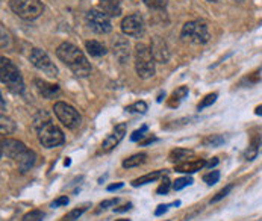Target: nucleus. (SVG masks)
Returning <instances> with one entry per match:
<instances>
[{
    "label": "nucleus",
    "instance_id": "obj_8",
    "mask_svg": "<svg viewBox=\"0 0 262 221\" xmlns=\"http://www.w3.org/2000/svg\"><path fill=\"white\" fill-rule=\"evenodd\" d=\"M85 18H87V24L90 26V29L94 30L96 33L105 35L113 30L111 17L108 14H105L102 9H90L87 12Z\"/></svg>",
    "mask_w": 262,
    "mask_h": 221
},
{
    "label": "nucleus",
    "instance_id": "obj_11",
    "mask_svg": "<svg viewBox=\"0 0 262 221\" xmlns=\"http://www.w3.org/2000/svg\"><path fill=\"white\" fill-rule=\"evenodd\" d=\"M122 30L128 36L139 38L144 33V20L139 14H131L122 20Z\"/></svg>",
    "mask_w": 262,
    "mask_h": 221
},
{
    "label": "nucleus",
    "instance_id": "obj_14",
    "mask_svg": "<svg viewBox=\"0 0 262 221\" xmlns=\"http://www.w3.org/2000/svg\"><path fill=\"white\" fill-rule=\"evenodd\" d=\"M129 41L123 36H116L114 42H113V52H114V56L119 59V62L125 64L129 56H131V50H129Z\"/></svg>",
    "mask_w": 262,
    "mask_h": 221
},
{
    "label": "nucleus",
    "instance_id": "obj_25",
    "mask_svg": "<svg viewBox=\"0 0 262 221\" xmlns=\"http://www.w3.org/2000/svg\"><path fill=\"white\" fill-rule=\"evenodd\" d=\"M258 150H259V138L255 137V138L252 140V143H250V147L247 149V152H246V155H244L246 161H253L255 156L258 155Z\"/></svg>",
    "mask_w": 262,
    "mask_h": 221
},
{
    "label": "nucleus",
    "instance_id": "obj_4",
    "mask_svg": "<svg viewBox=\"0 0 262 221\" xmlns=\"http://www.w3.org/2000/svg\"><path fill=\"white\" fill-rule=\"evenodd\" d=\"M0 79L2 83L6 85L12 93H23L24 91V83H23V77L20 74V70L17 68V65L6 59L2 58L0 59Z\"/></svg>",
    "mask_w": 262,
    "mask_h": 221
},
{
    "label": "nucleus",
    "instance_id": "obj_26",
    "mask_svg": "<svg viewBox=\"0 0 262 221\" xmlns=\"http://www.w3.org/2000/svg\"><path fill=\"white\" fill-rule=\"evenodd\" d=\"M0 130H2V135H9L15 130V123L9 118H6L5 115H2V120H0Z\"/></svg>",
    "mask_w": 262,
    "mask_h": 221
},
{
    "label": "nucleus",
    "instance_id": "obj_16",
    "mask_svg": "<svg viewBox=\"0 0 262 221\" xmlns=\"http://www.w3.org/2000/svg\"><path fill=\"white\" fill-rule=\"evenodd\" d=\"M35 86H36V90L40 91V94L44 99H53L59 93V86L58 85L49 83V82L41 80V79H35Z\"/></svg>",
    "mask_w": 262,
    "mask_h": 221
},
{
    "label": "nucleus",
    "instance_id": "obj_19",
    "mask_svg": "<svg viewBox=\"0 0 262 221\" xmlns=\"http://www.w3.org/2000/svg\"><path fill=\"white\" fill-rule=\"evenodd\" d=\"M85 49H87V52H88L91 56H94V58H100V56L106 55V47H105V44H102L100 41H96V39L87 41V42H85Z\"/></svg>",
    "mask_w": 262,
    "mask_h": 221
},
{
    "label": "nucleus",
    "instance_id": "obj_6",
    "mask_svg": "<svg viewBox=\"0 0 262 221\" xmlns=\"http://www.w3.org/2000/svg\"><path fill=\"white\" fill-rule=\"evenodd\" d=\"M9 6L14 14L23 20H35L44 11V6L40 0H9Z\"/></svg>",
    "mask_w": 262,
    "mask_h": 221
},
{
    "label": "nucleus",
    "instance_id": "obj_38",
    "mask_svg": "<svg viewBox=\"0 0 262 221\" xmlns=\"http://www.w3.org/2000/svg\"><path fill=\"white\" fill-rule=\"evenodd\" d=\"M117 202H119V199H111V200H105V202H102V203L99 205V209H97V212H100V211H105V209H108L109 206H116V205H117Z\"/></svg>",
    "mask_w": 262,
    "mask_h": 221
},
{
    "label": "nucleus",
    "instance_id": "obj_12",
    "mask_svg": "<svg viewBox=\"0 0 262 221\" xmlns=\"http://www.w3.org/2000/svg\"><path fill=\"white\" fill-rule=\"evenodd\" d=\"M125 135H126V124L125 123H120V124H117L116 127H114V132L111 134V135H108L106 137V140L103 141V144H102V150L103 152H111L114 147H117L119 144H120V141L125 138Z\"/></svg>",
    "mask_w": 262,
    "mask_h": 221
},
{
    "label": "nucleus",
    "instance_id": "obj_40",
    "mask_svg": "<svg viewBox=\"0 0 262 221\" xmlns=\"http://www.w3.org/2000/svg\"><path fill=\"white\" fill-rule=\"evenodd\" d=\"M167 211H168V205H159L155 211V217H159V215L165 214Z\"/></svg>",
    "mask_w": 262,
    "mask_h": 221
},
{
    "label": "nucleus",
    "instance_id": "obj_24",
    "mask_svg": "<svg viewBox=\"0 0 262 221\" xmlns=\"http://www.w3.org/2000/svg\"><path fill=\"white\" fill-rule=\"evenodd\" d=\"M88 206L90 205H82V206H78V208H74V209H71L68 214H65L64 217H62V220L61 221H76L79 220L85 212H87V209H88Z\"/></svg>",
    "mask_w": 262,
    "mask_h": 221
},
{
    "label": "nucleus",
    "instance_id": "obj_15",
    "mask_svg": "<svg viewBox=\"0 0 262 221\" xmlns=\"http://www.w3.org/2000/svg\"><path fill=\"white\" fill-rule=\"evenodd\" d=\"M203 167H206V161L205 159H193V161H183L180 164L174 165V171L176 173H185V174H193L200 171Z\"/></svg>",
    "mask_w": 262,
    "mask_h": 221
},
{
    "label": "nucleus",
    "instance_id": "obj_42",
    "mask_svg": "<svg viewBox=\"0 0 262 221\" xmlns=\"http://www.w3.org/2000/svg\"><path fill=\"white\" fill-rule=\"evenodd\" d=\"M129 209H132V203H128V205L120 206V208H114L116 212H126V211H129Z\"/></svg>",
    "mask_w": 262,
    "mask_h": 221
},
{
    "label": "nucleus",
    "instance_id": "obj_32",
    "mask_svg": "<svg viewBox=\"0 0 262 221\" xmlns=\"http://www.w3.org/2000/svg\"><path fill=\"white\" fill-rule=\"evenodd\" d=\"M217 97H218V94L217 93H212V94H208L200 103H199V111H202V109H205V108H208V106H211L215 100H217Z\"/></svg>",
    "mask_w": 262,
    "mask_h": 221
},
{
    "label": "nucleus",
    "instance_id": "obj_28",
    "mask_svg": "<svg viewBox=\"0 0 262 221\" xmlns=\"http://www.w3.org/2000/svg\"><path fill=\"white\" fill-rule=\"evenodd\" d=\"M43 220H44V212H43V211H38V209L27 212V214L21 218V221H43Z\"/></svg>",
    "mask_w": 262,
    "mask_h": 221
},
{
    "label": "nucleus",
    "instance_id": "obj_20",
    "mask_svg": "<svg viewBox=\"0 0 262 221\" xmlns=\"http://www.w3.org/2000/svg\"><path fill=\"white\" fill-rule=\"evenodd\" d=\"M164 173H165V170H158V171L148 173V174H145V176H142V178H138V179L132 181V185H133V187H141V185H145V184H152V182L161 179V178L164 176Z\"/></svg>",
    "mask_w": 262,
    "mask_h": 221
},
{
    "label": "nucleus",
    "instance_id": "obj_17",
    "mask_svg": "<svg viewBox=\"0 0 262 221\" xmlns=\"http://www.w3.org/2000/svg\"><path fill=\"white\" fill-rule=\"evenodd\" d=\"M100 9L109 17H119L122 14V6L119 0H99Z\"/></svg>",
    "mask_w": 262,
    "mask_h": 221
},
{
    "label": "nucleus",
    "instance_id": "obj_45",
    "mask_svg": "<svg viewBox=\"0 0 262 221\" xmlns=\"http://www.w3.org/2000/svg\"><path fill=\"white\" fill-rule=\"evenodd\" d=\"M255 114H256V115H262V106H258V108L255 109Z\"/></svg>",
    "mask_w": 262,
    "mask_h": 221
},
{
    "label": "nucleus",
    "instance_id": "obj_37",
    "mask_svg": "<svg viewBox=\"0 0 262 221\" xmlns=\"http://www.w3.org/2000/svg\"><path fill=\"white\" fill-rule=\"evenodd\" d=\"M67 205H68V197L67 196H61V197H58L56 200L52 202L50 208H59V206H67Z\"/></svg>",
    "mask_w": 262,
    "mask_h": 221
},
{
    "label": "nucleus",
    "instance_id": "obj_5",
    "mask_svg": "<svg viewBox=\"0 0 262 221\" xmlns=\"http://www.w3.org/2000/svg\"><path fill=\"white\" fill-rule=\"evenodd\" d=\"M180 38L186 42L193 44H206L211 38L209 27L205 21L202 20H193L183 24Z\"/></svg>",
    "mask_w": 262,
    "mask_h": 221
},
{
    "label": "nucleus",
    "instance_id": "obj_9",
    "mask_svg": "<svg viewBox=\"0 0 262 221\" xmlns=\"http://www.w3.org/2000/svg\"><path fill=\"white\" fill-rule=\"evenodd\" d=\"M29 61L32 62V65L35 68H38L40 71H43L44 74L50 76V77H56L58 76V68L56 65L52 62V59L49 58V55L41 50V49H32L30 55H29Z\"/></svg>",
    "mask_w": 262,
    "mask_h": 221
},
{
    "label": "nucleus",
    "instance_id": "obj_39",
    "mask_svg": "<svg viewBox=\"0 0 262 221\" xmlns=\"http://www.w3.org/2000/svg\"><path fill=\"white\" fill-rule=\"evenodd\" d=\"M145 130H147V126H142L139 130H135V132L131 135L132 141H139V140H142V137H144V132H145Z\"/></svg>",
    "mask_w": 262,
    "mask_h": 221
},
{
    "label": "nucleus",
    "instance_id": "obj_34",
    "mask_svg": "<svg viewBox=\"0 0 262 221\" xmlns=\"http://www.w3.org/2000/svg\"><path fill=\"white\" fill-rule=\"evenodd\" d=\"M148 8H153V9H164L167 6V2L168 0H142Z\"/></svg>",
    "mask_w": 262,
    "mask_h": 221
},
{
    "label": "nucleus",
    "instance_id": "obj_46",
    "mask_svg": "<svg viewBox=\"0 0 262 221\" xmlns=\"http://www.w3.org/2000/svg\"><path fill=\"white\" fill-rule=\"evenodd\" d=\"M116 221H129V220H126V218H120V220H116Z\"/></svg>",
    "mask_w": 262,
    "mask_h": 221
},
{
    "label": "nucleus",
    "instance_id": "obj_7",
    "mask_svg": "<svg viewBox=\"0 0 262 221\" xmlns=\"http://www.w3.org/2000/svg\"><path fill=\"white\" fill-rule=\"evenodd\" d=\"M55 115L58 117V120L67 127V129H78L82 123V117L81 114L68 103L65 102H56L53 106Z\"/></svg>",
    "mask_w": 262,
    "mask_h": 221
},
{
    "label": "nucleus",
    "instance_id": "obj_33",
    "mask_svg": "<svg viewBox=\"0 0 262 221\" xmlns=\"http://www.w3.org/2000/svg\"><path fill=\"white\" fill-rule=\"evenodd\" d=\"M232 188H234V185H228L226 188H223L221 191H218V193L211 199V203H217V202H220L221 199H224V197L232 191Z\"/></svg>",
    "mask_w": 262,
    "mask_h": 221
},
{
    "label": "nucleus",
    "instance_id": "obj_27",
    "mask_svg": "<svg viewBox=\"0 0 262 221\" xmlns=\"http://www.w3.org/2000/svg\"><path fill=\"white\" fill-rule=\"evenodd\" d=\"M202 144L206 147H220L221 144H224V138L221 135H209L203 140Z\"/></svg>",
    "mask_w": 262,
    "mask_h": 221
},
{
    "label": "nucleus",
    "instance_id": "obj_44",
    "mask_svg": "<svg viewBox=\"0 0 262 221\" xmlns=\"http://www.w3.org/2000/svg\"><path fill=\"white\" fill-rule=\"evenodd\" d=\"M158 138L156 137H150V138H147V140H144V141H141V146H148V144H152V143H155Z\"/></svg>",
    "mask_w": 262,
    "mask_h": 221
},
{
    "label": "nucleus",
    "instance_id": "obj_22",
    "mask_svg": "<svg viewBox=\"0 0 262 221\" xmlns=\"http://www.w3.org/2000/svg\"><path fill=\"white\" fill-rule=\"evenodd\" d=\"M147 159V155L145 153H135L129 156L128 159L123 161V167L125 168H135V167H139L141 164H144Z\"/></svg>",
    "mask_w": 262,
    "mask_h": 221
},
{
    "label": "nucleus",
    "instance_id": "obj_41",
    "mask_svg": "<svg viewBox=\"0 0 262 221\" xmlns=\"http://www.w3.org/2000/svg\"><path fill=\"white\" fill-rule=\"evenodd\" d=\"M218 162H220V161H218V158H212L209 162H206V167L212 170L214 167H217V165H218Z\"/></svg>",
    "mask_w": 262,
    "mask_h": 221
},
{
    "label": "nucleus",
    "instance_id": "obj_47",
    "mask_svg": "<svg viewBox=\"0 0 262 221\" xmlns=\"http://www.w3.org/2000/svg\"><path fill=\"white\" fill-rule=\"evenodd\" d=\"M209 2H214V3H217V2H220V0H209Z\"/></svg>",
    "mask_w": 262,
    "mask_h": 221
},
{
    "label": "nucleus",
    "instance_id": "obj_10",
    "mask_svg": "<svg viewBox=\"0 0 262 221\" xmlns=\"http://www.w3.org/2000/svg\"><path fill=\"white\" fill-rule=\"evenodd\" d=\"M27 150L29 149L18 140H11V138L2 140V156H6L18 162Z\"/></svg>",
    "mask_w": 262,
    "mask_h": 221
},
{
    "label": "nucleus",
    "instance_id": "obj_35",
    "mask_svg": "<svg viewBox=\"0 0 262 221\" xmlns=\"http://www.w3.org/2000/svg\"><path fill=\"white\" fill-rule=\"evenodd\" d=\"M171 187H173V184L170 182V179H168V178H164V181H162V184L159 185V188L156 190V193H158V194H167V193L170 191Z\"/></svg>",
    "mask_w": 262,
    "mask_h": 221
},
{
    "label": "nucleus",
    "instance_id": "obj_18",
    "mask_svg": "<svg viewBox=\"0 0 262 221\" xmlns=\"http://www.w3.org/2000/svg\"><path fill=\"white\" fill-rule=\"evenodd\" d=\"M194 155V152L193 150H188V149H174V150H171L170 152V155H168V161L170 162H173V164H180V162H183V161H188V158H191Z\"/></svg>",
    "mask_w": 262,
    "mask_h": 221
},
{
    "label": "nucleus",
    "instance_id": "obj_43",
    "mask_svg": "<svg viewBox=\"0 0 262 221\" xmlns=\"http://www.w3.org/2000/svg\"><path fill=\"white\" fill-rule=\"evenodd\" d=\"M120 188H123V184H122V182L109 185V187H108V191H116V190H120Z\"/></svg>",
    "mask_w": 262,
    "mask_h": 221
},
{
    "label": "nucleus",
    "instance_id": "obj_30",
    "mask_svg": "<svg viewBox=\"0 0 262 221\" xmlns=\"http://www.w3.org/2000/svg\"><path fill=\"white\" fill-rule=\"evenodd\" d=\"M191 184H193L191 178H179V179H176V182H173V190L180 191V190H183L185 187H188Z\"/></svg>",
    "mask_w": 262,
    "mask_h": 221
},
{
    "label": "nucleus",
    "instance_id": "obj_3",
    "mask_svg": "<svg viewBox=\"0 0 262 221\" xmlns=\"http://www.w3.org/2000/svg\"><path fill=\"white\" fill-rule=\"evenodd\" d=\"M155 56L147 44L138 42L135 46V70L141 79H148L155 74Z\"/></svg>",
    "mask_w": 262,
    "mask_h": 221
},
{
    "label": "nucleus",
    "instance_id": "obj_2",
    "mask_svg": "<svg viewBox=\"0 0 262 221\" xmlns=\"http://www.w3.org/2000/svg\"><path fill=\"white\" fill-rule=\"evenodd\" d=\"M33 126H35L36 134H38V141L43 144V147L53 149V147H58V146L64 144L65 138H64L62 130L52 123L50 117L46 112H40L35 117Z\"/></svg>",
    "mask_w": 262,
    "mask_h": 221
},
{
    "label": "nucleus",
    "instance_id": "obj_1",
    "mask_svg": "<svg viewBox=\"0 0 262 221\" xmlns=\"http://www.w3.org/2000/svg\"><path fill=\"white\" fill-rule=\"evenodd\" d=\"M56 56L73 71L78 77H87L91 74V64L88 62L87 56L84 55L79 47L71 42H62L56 49Z\"/></svg>",
    "mask_w": 262,
    "mask_h": 221
},
{
    "label": "nucleus",
    "instance_id": "obj_21",
    "mask_svg": "<svg viewBox=\"0 0 262 221\" xmlns=\"http://www.w3.org/2000/svg\"><path fill=\"white\" fill-rule=\"evenodd\" d=\"M35 161H36V156H35V153L32 152V150H27L26 153H24V156L18 161V167H20V171L21 173H26V171H29L32 167H33V164H35Z\"/></svg>",
    "mask_w": 262,
    "mask_h": 221
},
{
    "label": "nucleus",
    "instance_id": "obj_23",
    "mask_svg": "<svg viewBox=\"0 0 262 221\" xmlns=\"http://www.w3.org/2000/svg\"><path fill=\"white\" fill-rule=\"evenodd\" d=\"M186 96H188V86H179V88L171 94V97H170V100H168V105H170L171 108L179 106V103H180Z\"/></svg>",
    "mask_w": 262,
    "mask_h": 221
},
{
    "label": "nucleus",
    "instance_id": "obj_29",
    "mask_svg": "<svg viewBox=\"0 0 262 221\" xmlns=\"http://www.w3.org/2000/svg\"><path fill=\"white\" fill-rule=\"evenodd\" d=\"M218 181H220V171H217V170H212V171H209L208 174L203 176V182L208 184V185H215Z\"/></svg>",
    "mask_w": 262,
    "mask_h": 221
},
{
    "label": "nucleus",
    "instance_id": "obj_13",
    "mask_svg": "<svg viewBox=\"0 0 262 221\" xmlns=\"http://www.w3.org/2000/svg\"><path fill=\"white\" fill-rule=\"evenodd\" d=\"M150 49H152V53H153L156 62H159V64L168 62V59H170V50H168L167 42L161 36H155L153 38Z\"/></svg>",
    "mask_w": 262,
    "mask_h": 221
},
{
    "label": "nucleus",
    "instance_id": "obj_36",
    "mask_svg": "<svg viewBox=\"0 0 262 221\" xmlns=\"http://www.w3.org/2000/svg\"><path fill=\"white\" fill-rule=\"evenodd\" d=\"M0 30H2V49H8V47L11 46V38H9V33L5 30V27H3V26L0 27Z\"/></svg>",
    "mask_w": 262,
    "mask_h": 221
},
{
    "label": "nucleus",
    "instance_id": "obj_31",
    "mask_svg": "<svg viewBox=\"0 0 262 221\" xmlns=\"http://www.w3.org/2000/svg\"><path fill=\"white\" fill-rule=\"evenodd\" d=\"M126 111H129V112H138V114H145L147 103L145 102H135V103H132L131 106L126 108Z\"/></svg>",
    "mask_w": 262,
    "mask_h": 221
}]
</instances>
